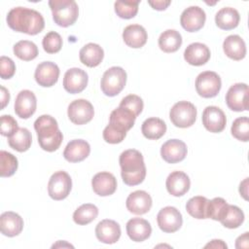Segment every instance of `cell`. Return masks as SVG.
<instances>
[{"label": "cell", "instance_id": "6da1fadb", "mask_svg": "<svg viewBox=\"0 0 249 249\" xmlns=\"http://www.w3.org/2000/svg\"><path fill=\"white\" fill-rule=\"evenodd\" d=\"M7 23L11 29L28 35H36L45 27L43 16L35 10L24 7L12 9L7 16Z\"/></svg>", "mask_w": 249, "mask_h": 249}, {"label": "cell", "instance_id": "7a4b0ae2", "mask_svg": "<svg viewBox=\"0 0 249 249\" xmlns=\"http://www.w3.org/2000/svg\"><path fill=\"white\" fill-rule=\"evenodd\" d=\"M121 175L127 186H136L142 183L146 176V166L142 154L135 149L124 151L119 159Z\"/></svg>", "mask_w": 249, "mask_h": 249}, {"label": "cell", "instance_id": "3957f363", "mask_svg": "<svg viewBox=\"0 0 249 249\" xmlns=\"http://www.w3.org/2000/svg\"><path fill=\"white\" fill-rule=\"evenodd\" d=\"M40 147L47 152L56 151L62 143L63 135L57 122L50 115L40 116L34 123Z\"/></svg>", "mask_w": 249, "mask_h": 249}, {"label": "cell", "instance_id": "277c9868", "mask_svg": "<svg viewBox=\"0 0 249 249\" xmlns=\"http://www.w3.org/2000/svg\"><path fill=\"white\" fill-rule=\"evenodd\" d=\"M53 18L61 27L74 24L79 16V8L74 0H51L49 1Z\"/></svg>", "mask_w": 249, "mask_h": 249}, {"label": "cell", "instance_id": "5b68a950", "mask_svg": "<svg viewBox=\"0 0 249 249\" xmlns=\"http://www.w3.org/2000/svg\"><path fill=\"white\" fill-rule=\"evenodd\" d=\"M126 83V73L119 66H113L106 70L101 78L100 87L107 96H116L124 88Z\"/></svg>", "mask_w": 249, "mask_h": 249}, {"label": "cell", "instance_id": "8992f818", "mask_svg": "<svg viewBox=\"0 0 249 249\" xmlns=\"http://www.w3.org/2000/svg\"><path fill=\"white\" fill-rule=\"evenodd\" d=\"M169 118L172 124L177 127H190L196 122V108L189 101H179L170 109Z\"/></svg>", "mask_w": 249, "mask_h": 249}, {"label": "cell", "instance_id": "52a82bcc", "mask_svg": "<svg viewBox=\"0 0 249 249\" xmlns=\"http://www.w3.org/2000/svg\"><path fill=\"white\" fill-rule=\"evenodd\" d=\"M222 82L220 76L213 71L201 72L196 79V92L204 97H215L221 89Z\"/></svg>", "mask_w": 249, "mask_h": 249}, {"label": "cell", "instance_id": "ba28073f", "mask_svg": "<svg viewBox=\"0 0 249 249\" xmlns=\"http://www.w3.org/2000/svg\"><path fill=\"white\" fill-rule=\"evenodd\" d=\"M72 188V180L65 171L54 172L48 183L49 196L54 200H61L68 196Z\"/></svg>", "mask_w": 249, "mask_h": 249}, {"label": "cell", "instance_id": "9c48e42d", "mask_svg": "<svg viewBox=\"0 0 249 249\" xmlns=\"http://www.w3.org/2000/svg\"><path fill=\"white\" fill-rule=\"evenodd\" d=\"M67 115L73 124L81 125L92 120L94 109L89 101L86 99H76L69 104Z\"/></svg>", "mask_w": 249, "mask_h": 249}, {"label": "cell", "instance_id": "30bf717a", "mask_svg": "<svg viewBox=\"0 0 249 249\" xmlns=\"http://www.w3.org/2000/svg\"><path fill=\"white\" fill-rule=\"evenodd\" d=\"M248 86L246 84L236 83L232 85L226 94L228 107L235 112L248 110Z\"/></svg>", "mask_w": 249, "mask_h": 249}, {"label": "cell", "instance_id": "8fae6325", "mask_svg": "<svg viewBox=\"0 0 249 249\" xmlns=\"http://www.w3.org/2000/svg\"><path fill=\"white\" fill-rule=\"evenodd\" d=\"M157 222L159 228L163 232H175L177 231L182 224L183 218L180 211L173 206H166L160 210L157 216Z\"/></svg>", "mask_w": 249, "mask_h": 249}, {"label": "cell", "instance_id": "7c38bea8", "mask_svg": "<svg viewBox=\"0 0 249 249\" xmlns=\"http://www.w3.org/2000/svg\"><path fill=\"white\" fill-rule=\"evenodd\" d=\"M205 12L198 6H191L185 9L180 17L182 27L188 32H196L201 29L205 23Z\"/></svg>", "mask_w": 249, "mask_h": 249}, {"label": "cell", "instance_id": "4fadbf2b", "mask_svg": "<svg viewBox=\"0 0 249 249\" xmlns=\"http://www.w3.org/2000/svg\"><path fill=\"white\" fill-rule=\"evenodd\" d=\"M89 77L86 71L81 68H70L64 74L63 88L64 89L72 94L83 91L88 85Z\"/></svg>", "mask_w": 249, "mask_h": 249}, {"label": "cell", "instance_id": "5bb4252c", "mask_svg": "<svg viewBox=\"0 0 249 249\" xmlns=\"http://www.w3.org/2000/svg\"><path fill=\"white\" fill-rule=\"evenodd\" d=\"M226 115L216 106H207L202 113V124L204 127L213 133H218L224 130L226 126Z\"/></svg>", "mask_w": 249, "mask_h": 249}, {"label": "cell", "instance_id": "9a60e30c", "mask_svg": "<svg viewBox=\"0 0 249 249\" xmlns=\"http://www.w3.org/2000/svg\"><path fill=\"white\" fill-rule=\"evenodd\" d=\"M187 153L186 144L179 139L167 140L160 148V156L168 163L182 161L186 158Z\"/></svg>", "mask_w": 249, "mask_h": 249}, {"label": "cell", "instance_id": "2e32d148", "mask_svg": "<svg viewBox=\"0 0 249 249\" xmlns=\"http://www.w3.org/2000/svg\"><path fill=\"white\" fill-rule=\"evenodd\" d=\"M59 77L58 66L52 61H44L36 67L34 78L41 87L49 88L53 86Z\"/></svg>", "mask_w": 249, "mask_h": 249}, {"label": "cell", "instance_id": "e0dca14e", "mask_svg": "<svg viewBox=\"0 0 249 249\" xmlns=\"http://www.w3.org/2000/svg\"><path fill=\"white\" fill-rule=\"evenodd\" d=\"M37 99L35 94L28 89L21 90L15 101V112L21 119L30 118L36 111Z\"/></svg>", "mask_w": 249, "mask_h": 249}, {"label": "cell", "instance_id": "ac0fdd59", "mask_svg": "<svg viewBox=\"0 0 249 249\" xmlns=\"http://www.w3.org/2000/svg\"><path fill=\"white\" fill-rule=\"evenodd\" d=\"M93 192L100 196H108L113 195L117 190V179L110 172H98L91 180Z\"/></svg>", "mask_w": 249, "mask_h": 249}, {"label": "cell", "instance_id": "d6986e66", "mask_svg": "<svg viewBox=\"0 0 249 249\" xmlns=\"http://www.w3.org/2000/svg\"><path fill=\"white\" fill-rule=\"evenodd\" d=\"M121 227L113 220L105 219L100 221L95 228V235L97 239L106 244L116 243L121 236Z\"/></svg>", "mask_w": 249, "mask_h": 249}, {"label": "cell", "instance_id": "ffe728a7", "mask_svg": "<svg viewBox=\"0 0 249 249\" xmlns=\"http://www.w3.org/2000/svg\"><path fill=\"white\" fill-rule=\"evenodd\" d=\"M125 204L129 212L136 215H143L151 209L152 197L145 191H135L127 196Z\"/></svg>", "mask_w": 249, "mask_h": 249}, {"label": "cell", "instance_id": "44dd1931", "mask_svg": "<svg viewBox=\"0 0 249 249\" xmlns=\"http://www.w3.org/2000/svg\"><path fill=\"white\" fill-rule=\"evenodd\" d=\"M89 153L90 146L86 140L74 139L66 145L63 151V157L69 162H79L87 159Z\"/></svg>", "mask_w": 249, "mask_h": 249}, {"label": "cell", "instance_id": "7402d4cb", "mask_svg": "<svg viewBox=\"0 0 249 249\" xmlns=\"http://www.w3.org/2000/svg\"><path fill=\"white\" fill-rule=\"evenodd\" d=\"M167 192L174 196H184L190 189L191 181L189 176L183 171H173L166 178Z\"/></svg>", "mask_w": 249, "mask_h": 249}, {"label": "cell", "instance_id": "603a6c76", "mask_svg": "<svg viewBox=\"0 0 249 249\" xmlns=\"http://www.w3.org/2000/svg\"><path fill=\"white\" fill-rule=\"evenodd\" d=\"M23 229L22 218L13 211H7L0 216V230L1 232L9 237L18 235Z\"/></svg>", "mask_w": 249, "mask_h": 249}, {"label": "cell", "instance_id": "cb8c5ba5", "mask_svg": "<svg viewBox=\"0 0 249 249\" xmlns=\"http://www.w3.org/2000/svg\"><path fill=\"white\" fill-rule=\"evenodd\" d=\"M185 60L194 66H200L205 64L210 58V50L205 44L192 43L184 52Z\"/></svg>", "mask_w": 249, "mask_h": 249}, {"label": "cell", "instance_id": "d4e9b609", "mask_svg": "<svg viewBox=\"0 0 249 249\" xmlns=\"http://www.w3.org/2000/svg\"><path fill=\"white\" fill-rule=\"evenodd\" d=\"M126 232L132 241L141 242L150 237L152 227L145 219L132 218L126 223Z\"/></svg>", "mask_w": 249, "mask_h": 249}, {"label": "cell", "instance_id": "484cf974", "mask_svg": "<svg viewBox=\"0 0 249 249\" xmlns=\"http://www.w3.org/2000/svg\"><path fill=\"white\" fill-rule=\"evenodd\" d=\"M135 119L136 116L131 111L119 106L111 112L109 124L121 131L127 132L133 126Z\"/></svg>", "mask_w": 249, "mask_h": 249}, {"label": "cell", "instance_id": "4316f807", "mask_svg": "<svg viewBox=\"0 0 249 249\" xmlns=\"http://www.w3.org/2000/svg\"><path fill=\"white\" fill-rule=\"evenodd\" d=\"M123 39L128 47L138 49L146 44L148 35L142 25L130 24L124 29Z\"/></svg>", "mask_w": 249, "mask_h": 249}, {"label": "cell", "instance_id": "83f0119b", "mask_svg": "<svg viewBox=\"0 0 249 249\" xmlns=\"http://www.w3.org/2000/svg\"><path fill=\"white\" fill-rule=\"evenodd\" d=\"M223 50L226 55L233 60H241L246 55V45L238 35L228 36L223 43Z\"/></svg>", "mask_w": 249, "mask_h": 249}, {"label": "cell", "instance_id": "f1b7e54d", "mask_svg": "<svg viewBox=\"0 0 249 249\" xmlns=\"http://www.w3.org/2000/svg\"><path fill=\"white\" fill-rule=\"evenodd\" d=\"M103 56V49L94 43H89L80 50V60L88 67H95L99 65Z\"/></svg>", "mask_w": 249, "mask_h": 249}, {"label": "cell", "instance_id": "f546056e", "mask_svg": "<svg viewBox=\"0 0 249 249\" xmlns=\"http://www.w3.org/2000/svg\"><path fill=\"white\" fill-rule=\"evenodd\" d=\"M239 13L231 7L221 9L215 16L216 25L223 30H231L235 28L239 23Z\"/></svg>", "mask_w": 249, "mask_h": 249}, {"label": "cell", "instance_id": "4dcf8cb0", "mask_svg": "<svg viewBox=\"0 0 249 249\" xmlns=\"http://www.w3.org/2000/svg\"><path fill=\"white\" fill-rule=\"evenodd\" d=\"M141 131L146 138L157 140L163 136L166 132V124L162 120L159 118H149L143 122Z\"/></svg>", "mask_w": 249, "mask_h": 249}, {"label": "cell", "instance_id": "1f68e13d", "mask_svg": "<svg viewBox=\"0 0 249 249\" xmlns=\"http://www.w3.org/2000/svg\"><path fill=\"white\" fill-rule=\"evenodd\" d=\"M182 45L181 34L174 29L163 31L159 38V47L164 53H174L179 50Z\"/></svg>", "mask_w": 249, "mask_h": 249}, {"label": "cell", "instance_id": "d6a6232c", "mask_svg": "<svg viewBox=\"0 0 249 249\" xmlns=\"http://www.w3.org/2000/svg\"><path fill=\"white\" fill-rule=\"evenodd\" d=\"M31 132L25 127H18L12 136L8 137V143L10 147L20 153L27 151L31 146Z\"/></svg>", "mask_w": 249, "mask_h": 249}, {"label": "cell", "instance_id": "836d02e7", "mask_svg": "<svg viewBox=\"0 0 249 249\" xmlns=\"http://www.w3.org/2000/svg\"><path fill=\"white\" fill-rule=\"evenodd\" d=\"M209 199L204 196H194L190 198L186 204L187 212L196 219H207V205Z\"/></svg>", "mask_w": 249, "mask_h": 249}, {"label": "cell", "instance_id": "e575fe53", "mask_svg": "<svg viewBox=\"0 0 249 249\" xmlns=\"http://www.w3.org/2000/svg\"><path fill=\"white\" fill-rule=\"evenodd\" d=\"M98 215V208L91 203H85L78 207L74 214L73 220L78 225H88L92 222Z\"/></svg>", "mask_w": 249, "mask_h": 249}, {"label": "cell", "instance_id": "d590c367", "mask_svg": "<svg viewBox=\"0 0 249 249\" xmlns=\"http://www.w3.org/2000/svg\"><path fill=\"white\" fill-rule=\"evenodd\" d=\"M14 53L19 59L29 61L37 57L38 48L36 44L31 41L21 40L14 45Z\"/></svg>", "mask_w": 249, "mask_h": 249}, {"label": "cell", "instance_id": "8d00e7d4", "mask_svg": "<svg viewBox=\"0 0 249 249\" xmlns=\"http://www.w3.org/2000/svg\"><path fill=\"white\" fill-rule=\"evenodd\" d=\"M244 221V213L242 210L235 206V205H230L228 206V209L224 215V217L220 220L221 224L228 228V229H236Z\"/></svg>", "mask_w": 249, "mask_h": 249}, {"label": "cell", "instance_id": "74e56055", "mask_svg": "<svg viewBox=\"0 0 249 249\" xmlns=\"http://www.w3.org/2000/svg\"><path fill=\"white\" fill-rule=\"evenodd\" d=\"M18 159L11 153L4 150L0 152V175L1 177H10L18 169Z\"/></svg>", "mask_w": 249, "mask_h": 249}, {"label": "cell", "instance_id": "f35d334b", "mask_svg": "<svg viewBox=\"0 0 249 249\" xmlns=\"http://www.w3.org/2000/svg\"><path fill=\"white\" fill-rule=\"evenodd\" d=\"M228 206L229 204L224 198L215 197L208 201L206 217L213 219L215 221H220L224 217L228 209Z\"/></svg>", "mask_w": 249, "mask_h": 249}, {"label": "cell", "instance_id": "ab89813d", "mask_svg": "<svg viewBox=\"0 0 249 249\" xmlns=\"http://www.w3.org/2000/svg\"><path fill=\"white\" fill-rule=\"evenodd\" d=\"M140 1H116L115 12L121 18L129 19L136 16Z\"/></svg>", "mask_w": 249, "mask_h": 249}, {"label": "cell", "instance_id": "60d3db41", "mask_svg": "<svg viewBox=\"0 0 249 249\" xmlns=\"http://www.w3.org/2000/svg\"><path fill=\"white\" fill-rule=\"evenodd\" d=\"M231 134L239 141L247 142L249 140V120L247 117H240L233 121Z\"/></svg>", "mask_w": 249, "mask_h": 249}, {"label": "cell", "instance_id": "b9f144b4", "mask_svg": "<svg viewBox=\"0 0 249 249\" xmlns=\"http://www.w3.org/2000/svg\"><path fill=\"white\" fill-rule=\"evenodd\" d=\"M43 48L48 53H58L62 47V38L55 31H50L47 33L42 41Z\"/></svg>", "mask_w": 249, "mask_h": 249}, {"label": "cell", "instance_id": "7bdbcfd3", "mask_svg": "<svg viewBox=\"0 0 249 249\" xmlns=\"http://www.w3.org/2000/svg\"><path fill=\"white\" fill-rule=\"evenodd\" d=\"M120 107H124L131 111L136 117L142 112L144 103L140 96L136 94H129L124 97L120 103Z\"/></svg>", "mask_w": 249, "mask_h": 249}, {"label": "cell", "instance_id": "ee69618b", "mask_svg": "<svg viewBox=\"0 0 249 249\" xmlns=\"http://www.w3.org/2000/svg\"><path fill=\"white\" fill-rule=\"evenodd\" d=\"M18 128L17 121L10 115L1 116V126L0 132L3 136H12Z\"/></svg>", "mask_w": 249, "mask_h": 249}, {"label": "cell", "instance_id": "f6af8a7d", "mask_svg": "<svg viewBox=\"0 0 249 249\" xmlns=\"http://www.w3.org/2000/svg\"><path fill=\"white\" fill-rule=\"evenodd\" d=\"M125 135H126V132L121 131L115 128L114 126H112L111 124H108L103 130V138L107 143H110V144L121 143L124 139Z\"/></svg>", "mask_w": 249, "mask_h": 249}, {"label": "cell", "instance_id": "bcb514c9", "mask_svg": "<svg viewBox=\"0 0 249 249\" xmlns=\"http://www.w3.org/2000/svg\"><path fill=\"white\" fill-rule=\"evenodd\" d=\"M16 72L15 62L7 56H1L0 58V76L3 80L12 78Z\"/></svg>", "mask_w": 249, "mask_h": 249}, {"label": "cell", "instance_id": "7dc6e473", "mask_svg": "<svg viewBox=\"0 0 249 249\" xmlns=\"http://www.w3.org/2000/svg\"><path fill=\"white\" fill-rule=\"evenodd\" d=\"M149 5L158 11H163L165 10L169 5H170V1H164V0H156V1H148Z\"/></svg>", "mask_w": 249, "mask_h": 249}, {"label": "cell", "instance_id": "c3c4849f", "mask_svg": "<svg viewBox=\"0 0 249 249\" xmlns=\"http://www.w3.org/2000/svg\"><path fill=\"white\" fill-rule=\"evenodd\" d=\"M248 232H244L242 235L238 236L235 241V247L236 248H248Z\"/></svg>", "mask_w": 249, "mask_h": 249}, {"label": "cell", "instance_id": "681fc988", "mask_svg": "<svg viewBox=\"0 0 249 249\" xmlns=\"http://www.w3.org/2000/svg\"><path fill=\"white\" fill-rule=\"evenodd\" d=\"M10 100V93L6 88L1 86V109H4L6 105L9 103Z\"/></svg>", "mask_w": 249, "mask_h": 249}, {"label": "cell", "instance_id": "f907efd6", "mask_svg": "<svg viewBox=\"0 0 249 249\" xmlns=\"http://www.w3.org/2000/svg\"><path fill=\"white\" fill-rule=\"evenodd\" d=\"M239 193L244 199H248V178H245L239 185Z\"/></svg>", "mask_w": 249, "mask_h": 249}, {"label": "cell", "instance_id": "816d5d0a", "mask_svg": "<svg viewBox=\"0 0 249 249\" xmlns=\"http://www.w3.org/2000/svg\"><path fill=\"white\" fill-rule=\"evenodd\" d=\"M205 247H212V248H227V244L221 239H213L211 242L207 243Z\"/></svg>", "mask_w": 249, "mask_h": 249}]
</instances>
